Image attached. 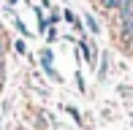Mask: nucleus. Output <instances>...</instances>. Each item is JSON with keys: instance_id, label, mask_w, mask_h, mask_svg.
Masks as SVG:
<instances>
[{"instance_id": "nucleus-4", "label": "nucleus", "mask_w": 133, "mask_h": 130, "mask_svg": "<svg viewBox=\"0 0 133 130\" xmlns=\"http://www.w3.org/2000/svg\"><path fill=\"white\" fill-rule=\"evenodd\" d=\"M87 27H90V30H92V33H98V30H101V27H98V22H95L92 16H87Z\"/></svg>"}, {"instance_id": "nucleus-2", "label": "nucleus", "mask_w": 133, "mask_h": 130, "mask_svg": "<svg viewBox=\"0 0 133 130\" xmlns=\"http://www.w3.org/2000/svg\"><path fill=\"white\" fill-rule=\"evenodd\" d=\"M41 65H44V70H46V73L52 76L54 81H60V76H57V73L52 70V52H41Z\"/></svg>"}, {"instance_id": "nucleus-5", "label": "nucleus", "mask_w": 133, "mask_h": 130, "mask_svg": "<svg viewBox=\"0 0 133 130\" xmlns=\"http://www.w3.org/2000/svg\"><path fill=\"white\" fill-rule=\"evenodd\" d=\"M14 46H16V52H19V54H27V46H25V41H16Z\"/></svg>"}, {"instance_id": "nucleus-3", "label": "nucleus", "mask_w": 133, "mask_h": 130, "mask_svg": "<svg viewBox=\"0 0 133 130\" xmlns=\"http://www.w3.org/2000/svg\"><path fill=\"white\" fill-rule=\"evenodd\" d=\"M63 16H65V22H68V25H74V27H76V30H79V27H82V22H79V16H76L74 11H65Z\"/></svg>"}, {"instance_id": "nucleus-7", "label": "nucleus", "mask_w": 133, "mask_h": 130, "mask_svg": "<svg viewBox=\"0 0 133 130\" xmlns=\"http://www.w3.org/2000/svg\"><path fill=\"white\" fill-rule=\"evenodd\" d=\"M0 30H3V25H0Z\"/></svg>"}, {"instance_id": "nucleus-1", "label": "nucleus", "mask_w": 133, "mask_h": 130, "mask_svg": "<svg viewBox=\"0 0 133 130\" xmlns=\"http://www.w3.org/2000/svg\"><path fill=\"white\" fill-rule=\"evenodd\" d=\"M79 49H82V54H84V60H87V65H92V68H95V60H98V49H95V44H92V41H82Z\"/></svg>"}, {"instance_id": "nucleus-6", "label": "nucleus", "mask_w": 133, "mask_h": 130, "mask_svg": "<svg viewBox=\"0 0 133 130\" xmlns=\"http://www.w3.org/2000/svg\"><path fill=\"white\" fill-rule=\"evenodd\" d=\"M16 3H19V0H8V5H16Z\"/></svg>"}]
</instances>
